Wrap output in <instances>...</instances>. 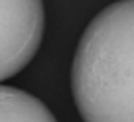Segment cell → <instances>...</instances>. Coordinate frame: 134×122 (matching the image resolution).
Returning a JSON list of instances; mask_svg holds the SVG:
<instances>
[{
	"instance_id": "obj_1",
	"label": "cell",
	"mask_w": 134,
	"mask_h": 122,
	"mask_svg": "<svg viewBox=\"0 0 134 122\" xmlns=\"http://www.w3.org/2000/svg\"><path fill=\"white\" fill-rule=\"evenodd\" d=\"M71 89L85 122H134V0L107 6L85 28Z\"/></svg>"
},
{
	"instance_id": "obj_3",
	"label": "cell",
	"mask_w": 134,
	"mask_h": 122,
	"mask_svg": "<svg viewBox=\"0 0 134 122\" xmlns=\"http://www.w3.org/2000/svg\"><path fill=\"white\" fill-rule=\"evenodd\" d=\"M0 122H57L40 98L16 87L0 85Z\"/></svg>"
},
{
	"instance_id": "obj_2",
	"label": "cell",
	"mask_w": 134,
	"mask_h": 122,
	"mask_svg": "<svg viewBox=\"0 0 134 122\" xmlns=\"http://www.w3.org/2000/svg\"><path fill=\"white\" fill-rule=\"evenodd\" d=\"M43 28V0H0V81L14 77L34 59Z\"/></svg>"
}]
</instances>
